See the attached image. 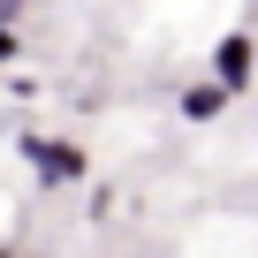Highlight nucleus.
Masks as SVG:
<instances>
[{
	"mask_svg": "<svg viewBox=\"0 0 258 258\" xmlns=\"http://www.w3.org/2000/svg\"><path fill=\"white\" fill-rule=\"evenodd\" d=\"M8 61H23V31H16V23H0V69H8Z\"/></svg>",
	"mask_w": 258,
	"mask_h": 258,
	"instance_id": "nucleus-4",
	"label": "nucleus"
},
{
	"mask_svg": "<svg viewBox=\"0 0 258 258\" xmlns=\"http://www.w3.org/2000/svg\"><path fill=\"white\" fill-rule=\"evenodd\" d=\"M250 76H258V38H250V31H228V38L213 46V84H220V91H243Z\"/></svg>",
	"mask_w": 258,
	"mask_h": 258,
	"instance_id": "nucleus-2",
	"label": "nucleus"
},
{
	"mask_svg": "<svg viewBox=\"0 0 258 258\" xmlns=\"http://www.w3.org/2000/svg\"><path fill=\"white\" fill-rule=\"evenodd\" d=\"M0 258H16V250H0Z\"/></svg>",
	"mask_w": 258,
	"mask_h": 258,
	"instance_id": "nucleus-6",
	"label": "nucleus"
},
{
	"mask_svg": "<svg viewBox=\"0 0 258 258\" xmlns=\"http://www.w3.org/2000/svg\"><path fill=\"white\" fill-rule=\"evenodd\" d=\"M228 99H235V91H220L213 76H198V84H182V91H175V114H182V121H220V114H228Z\"/></svg>",
	"mask_w": 258,
	"mask_h": 258,
	"instance_id": "nucleus-3",
	"label": "nucleus"
},
{
	"mask_svg": "<svg viewBox=\"0 0 258 258\" xmlns=\"http://www.w3.org/2000/svg\"><path fill=\"white\" fill-rule=\"evenodd\" d=\"M23 167H31L46 190H69V182H84V175H91L84 145H69V137H38V129H23Z\"/></svg>",
	"mask_w": 258,
	"mask_h": 258,
	"instance_id": "nucleus-1",
	"label": "nucleus"
},
{
	"mask_svg": "<svg viewBox=\"0 0 258 258\" xmlns=\"http://www.w3.org/2000/svg\"><path fill=\"white\" fill-rule=\"evenodd\" d=\"M250 8H258V0H250Z\"/></svg>",
	"mask_w": 258,
	"mask_h": 258,
	"instance_id": "nucleus-7",
	"label": "nucleus"
},
{
	"mask_svg": "<svg viewBox=\"0 0 258 258\" xmlns=\"http://www.w3.org/2000/svg\"><path fill=\"white\" fill-rule=\"evenodd\" d=\"M0 23H23V0H0Z\"/></svg>",
	"mask_w": 258,
	"mask_h": 258,
	"instance_id": "nucleus-5",
	"label": "nucleus"
}]
</instances>
